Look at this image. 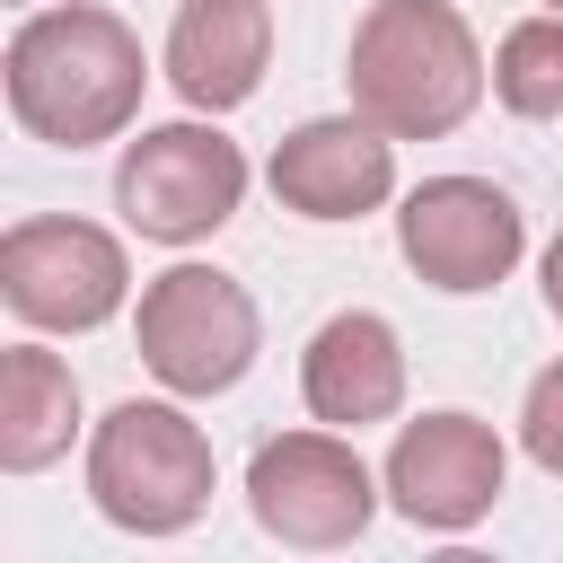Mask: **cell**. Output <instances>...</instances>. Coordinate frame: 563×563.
<instances>
[{
    "label": "cell",
    "instance_id": "cell-1",
    "mask_svg": "<svg viewBox=\"0 0 563 563\" xmlns=\"http://www.w3.org/2000/svg\"><path fill=\"white\" fill-rule=\"evenodd\" d=\"M9 114L53 141V150H97L114 132H132L141 114V35L114 18V9H26L18 35H9Z\"/></svg>",
    "mask_w": 563,
    "mask_h": 563
},
{
    "label": "cell",
    "instance_id": "cell-2",
    "mask_svg": "<svg viewBox=\"0 0 563 563\" xmlns=\"http://www.w3.org/2000/svg\"><path fill=\"white\" fill-rule=\"evenodd\" d=\"M352 106L396 141H449L484 97V44L449 0H369L352 26Z\"/></svg>",
    "mask_w": 563,
    "mask_h": 563
},
{
    "label": "cell",
    "instance_id": "cell-3",
    "mask_svg": "<svg viewBox=\"0 0 563 563\" xmlns=\"http://www.w3.org/2000/svg\"><path fill=\"white\" fill-rule=\"evenodd\" d=\"M211 484H220L211 440L167 396H123L88 431V501L123 537H185L211 510Z\"/></svg>",
    "mask_w": 563,
    "mask_h": 563
},
{
    "label": "cell",
    "instance_id": "cell-4",
    "mask_svg": "<svg viewBox=\"0 0 563 563\" xmlns=\"http://www.w3.org/2000/svg\"><path fill=\"white\" fill-rule=\"evenodd\" d=\"M132 343H141V361H150V378L167 396H229L264 352V317H255L238 273L167 264L158 282H141Z\"/></svg>",
    "mask_w": 563,
    "mask_h": 563
},
{
    "label": "cell",
    "instance_id": "cell-5",
    "mask_svg": "<svg viewBox=\"0 0 563 563\" xmlns=\"http://www.w3.org/2000/svg\"><path fill=\"white\" fill-rule=\"evenodd\" d=\"M246 202V150L211 123H150L114 158V211L158 246H202Z\"/></svg>",
    "mask_w": 563,
    "mask_h": 563
},
{
    "label": "cell",
    "instance_id": "cell-6",
    "mask_svg": "<svg viewBox=\"0 0 563 563\" xmlns=\"http://www.w3.org/2000/svg\"><path fill=\"white\" fill-rule=\"evenodd\" d=\"M378 484L352 449V431H282L246 457V510L273 545H299V554H334L352 545L369 519H378Z\"/></svg>",
    "mask_w": 563,
    "mask_h": 563
},
{
    "label": "cell",
    "instance_id": "cell-7",
    "mask_svg": "<svg viewBox=\"0 0 563 563\" xmlns=\"http://www.w3.org/2000/svg\"><path fill=\"white\" fill-rule=\"evenodd\" d=\"M396 255L431 290L475 299V290H501L510 264L528 255V211L493 176H422L396 211Z\"/></svg>",
    "mask_w": 563,
    "mask_h": 563
},
{
    "label": "cell",
    "instance_id": "cell-8",
    "mask_svg": "<svg viewBox=\"0 0 563 563\" xmlns=\"http://www.w3.org/2000/svg\"><path fill=\"white\" fill-rule=\"evenodd\" d=\"M0 299L35 334H97L132 299L123 238L97 220H18L0 238Z\"/></svg>",
    "mask_w": 563,
    "mask_h": 563
},
{
    "label": "cell",
    "instance_id": "cell-9",
    "mask_svg": "<svg viewBox=\"0 0 563 563\" xmlns=\"http://www.w3.org/2000/svg\"><path fill=\"white\" fill-rule=\"evenodd\" d=\"M387 501L422 528V537H466L493 501H501V475H510V449L493 422L440 405V413H413L387 449Z\"/></svg>",
    "mask_w": 563,
    "mask_h": 563
},
{
    "label": "cell",
    "instance_id": "cell-10",
    "mask_svg": "<svg viewBox=\"0 0 563 563\" xmlns=\"http://www.w3.org/2000/svg\"><path fill=\"white\" fill-rule=\"evenodd\" d=\"M273 202L299 220H369L396 194V132L352 114H308L273 141Z\"/></svg>",
    "mask_w": 563,
    "mask_h": 563
},
{
    "label": "cell",
    "instance_id": "cell-11",
    "mask_svg": "<svg viewBox=\"0 0 563 563\" xmlns=\"http://www.w3.org/2000/svg\"><path fill=\"white\" fill-rule=\"evenodd\" d=\"M299 396H308V413L334 422V431L387 422V413L405 405V343H396V325H387L378 308L325 317V325L308 334V352H299Z\"/></svg>",
    "mask_w": 563,
    "mask_h": 563
},
{
    "label": "cell",
    "instance_id": "cell-12",
    "mask_svg": "<svg viewBox=\"0 0 563 563\" xmlns=\"http://www.w3.org/2000/svg\"><path fill=\"white\" fill-rule=\"evenodd\" d=\"M273 62V0H176L167 26V88L194 114H229L264 88Z\"/></svg>",
    "mask_w": 563,
    "mask_h": 563
},
{
    "label": "cell",
    "instance_id": "cell-13",
    "mask_svg": "<svg viewBox=\"0 0 563 563\" xmlns=\"http://www.w3.org/2000/svg\"><path fill=\"white\" fill-rule=\"evenodd\" d=\"M79 431V378L62 352L44 343H9L0 361V466L9 475H44Z\"/></svg>",
    "mask_w": 563,
    "mask_h": 563
},
{
    "label": "cell",
    "instance_id": "cell-14",
    "mask_svg": "<svg viewBox=\"0 0 563 563\" xmlns=\"http://www.w3.org/2000/svg\"><path fill=\"white\" fill-rule=\"evenodd\" d=\"M493 97L528 123H554L563 114V9L545 18H519L501 44H493Z\"/></svg>",
    "mask_w": 563,
    "mask_h": 563
},
{
    "label": "cell",
    "instance_id": "cell-15",
    "mask_svg": "<svg viewBox=\"0 0 563 563\" xmlns=\"http://www.w3.org/2000/svg\"><path fill=\"white\" fill-rule=\"evenodd\" d=\"M519 449L563 484V361H545L528 378V396H519Z\"/></svg>",
    "mask_w": 563,
    "mask_h": 563
},
{
    "label": "cell",
    "instance_id": "cell-16",
    "mask_svg": "<svg viewBox=\"0 0 563 563\" xmlns=\"http://www.w3.org/2000/svg\"><path fill=\"white\" fill-rule=\"evenodd\" d=\"M545 308H554V325H563V229H554V246H545Z\"/></svg>",
    "mask_w": 563,
    "mask_h": 563
},
{
    "label": "cell",
    "instance_id": "cell-17",
    "mask_svg": "<svg viewBox=\"0 0 563 563\" xmlns=\"http://www.w3.org/2000/svg\"><path fill=\"white\" fill-rule=\"evenodd\" d=\"M545 9H563V0H545Z\"/></svg>",
    "mask_w": 563,
    "mask_h": 563
}]
</instances>
